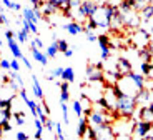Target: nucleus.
Returning <instances> with one entry per match:
<instances>
[{"instance_id": "obj_13", "label": "nucleus", "mask_w": 153, "mask_h": 140, "mask_svg": "<svg viewBox=\"0 0 153 140\" xmlns=\"http://www.w3.org/2000/svg\"><path fill=\"white\" fill-rule=\"evenodd\" d=\"M150 95H152V92L148 90V88H142V90H138V94L135 95V102L138 103H146L150 100Z\"/></svg>"}, {"instance_id": "obj_50", "label": "nucleus", "mask_w": 153, "mask_h": 140, "mask_svg": "<svg viewBox=\"0 0 153 140\" xmlns=\"http://www.w3.org/2000/svg\"><path fill=\"white\" fill-rule=\"evenodd\" d=\"M148 110H150V112H152V114H153V102H152V103H150V105H148Z\"/></svg>"}, {"instance_id": "obj_36", "label": "nucleus", "mask_w": 153, "mask_h": 140, "mask_svg": "<svg viewBox=\"0 0 153 140\" xmlns=\"http://www.w3.org/2000/svg\"><path fill=\"white\" fill-rule=\"evenodd\" d=\"M15 122H17V125H23V124H25V117H23V114L17 112V114H15Z\"/></svg>"}, {"instance_id": "obj_55", "label": "nucleus", "mask_w": 153, "mask_h": 140, "mask_svg": "<svg viewBox=\"0 0 153 140\" xmlns=\"http://www.w3.org/2000/svg\"><path fill=\"white\" fill-rule=\"evenodd\" d=\"M35 140H42V139H35Z\"/></svg>"}, {"instance_id": "obj_24", "label": "nucleus", "mask_w": 153, "mask_h": 140, "mask_svg": "<svg viewBox=\"0 0 153 140\" xmlns=\"http://www.w3.org/2000/svg\"><path fill=\"white\" fill-rule=\"evenodd\" d=\"M22 25H23V28H25V30H28V32H32V34H35L37 35V25H35V23H32L30 20H27V19H23L22 20Z\"/></svg>"}, {"instance_id": "obj_14", "label": "nucleus", "mask_w": 153, "mask_h": 140, "mask_svg": "<svg viewBox=\"0 0 153 140\" xmlns=\"http://www.w3.org/2000/svg\"><path fill=\"white\" fill-rule=\"evenodd\" d=\"M126 75H128V77H130V79L135 82V85L138 87V90H142V88H145V77H143L142 73L130 72V73H126Z\"/></svg>"}, {"instance_id": "obj_42", "label": "nucleus", "mask_w": 153, "mask_h": 140, "mask_svg": "<svg viewBox=\"0 0 153 140\" xmlns=\"http://www.w3.org/2000/svg\"><path fill=\"white\" fill-rule=\"evenodd\" d=\"M17 140H28V135L23 132H17Z\"/></svg>"}, {"instance_id": "obj_19", "label": "nucleus", "mask_w": 153, "mask_h": 140, "mask_svg": "<svg viewBox=\"0 0 153 140\" xmlns=\"http://www.w3.org/2000/svg\"><path fill=\"white\" fill-rule=\"evenodd\" d=\"M32 80H33V94L38 100H43V90L40 87V82L37 80V75H32Z\"/></svg>"}, {"instance_id": "obj_33", "label": "nucleus", "mask_w": 153, "mask_h": 140, "mask_svg": "<svg viewBox=\"0 0 153 140\" xmlns=\"http://www.w3.org/2000/svg\"><path fill=\"white\" fill-rule=\"evenodd\" d=\"M25 103H27V107H28V109H30V112H32V114H33V117H35V114H37V103H35L33 100H30V99H28V100H27V102H25Z\"/></svg>"}, {"instance_id": "obj_10", "label": "nucleus", "mask_w": 153, "mask_h": 140, "mask_svg": "<svg viewBox=\"0 0 153 140\" xmlns=\"http://www.w3.org/2000/svg\"><path fill=\"white\" fill-rule=\"evenodd\" d=\"M30 50H32V57H33L35 60L38 62V64H42L43 67L48 64V57H47V55H45V53H43L40 49H37L33 43H30Z\"/></svg>"}, {"instance_id": "obj_41", "label": "nucleus", "mask_w": 153, "mask_h": 140, "mask_svg": "<svg viewBox=\"0 0 153 140\" xmlns=\"http://www.w3.org/2000/svg\"><path fill=\"white\" fill-rule=\"evenodd\" d=\"M30 4L33 5V8H40L43 4V0H30Z\"/></svg>"}, {"instance_id": "obj_35", "label": "nucleus", "mask_w": 153, "mask_h": 140, "mask_svg": "<svg viewBox=\"0 0 153 140\" xmlns=\"http://www.w3.org/2000/svg\"><path fill=\"white\" fill-rule=\"evenodd\" d=\"M10 70H15V72H19V70H20L19 58H13V60H10Z\"/></svg>"}, {"instance_id": "obj_23", "label": "nucleus", "mask_w": 153, "mask_h": 140, "mask_svg": "<svg viewBox=\"0 0 153 140\" xmlns=\"http://www.w3.org/2000/svg\"><path fill=\"white\" fill-rule=\"evenodd\" d=\"M138 55H140V58H142V62H152V53H150L148 47H143V49L138 50Z\"/></svg>"}, {"instance_id": "obj_58", "label": "nucleus", "mask_w": 153, "mask_h": 140, "mask_svg": "<svg viewBox=\"0 0 153 140\" xmlns=\"http://www.w3.org/2000/svg\"><path fill=\"white\" fill-rule=\"evenodd\" d=\"M0 140H2V139H0Z\"/></svg>"}, {"instance_id": "obj_5", "label": "nucleus", "mask_w": 153, "mask_h": 140, "mask_svg": "<svg viewBox=\"0 0 153 140\" xmlns=\"http://www.w3.org/2000/svg\"><path fill=\"white\" fill-rule=\"evenodd\" d=\"M102 67L103 65L102 64H97V65H90L88 64L87 67V80L90 83L93 82H103V70H102Z\"/></svg>"}, {"instance_id": "obj_28", "label": "nucleus", "mask_w": 153, "mask_h": 140, "mask_svg": "<svg viewBox=\"0 0 153 140\" xmlns=\"http://www.w3.org/2000/svg\"><path fill=\"white\" fill-rule=\"evenodd\" d=\"M62 107V114H63V122L68 124V107H67V102H60Z\"/></svg>"}, {"instance_id": "obj_2", "label": "nucleus", "mask_w": 153, "mask_h": 140, "mask_svg": "<svg viewBox=\"0 0 153 140\" xmlns=\"http://www.w3.org/2000/svg\"><path fill=\"white\" fill-rule=\"evenodd\" d=\"M111 117H108L105 110H92V114L88 115V125L92 127H98L103 124H110Z\"/></svg>"}, {"instance_id": "obj_6", "label": "nucleus", "mask_w": 153, "mask_h": 140, "mask_svg": "<svg viewBox=\"0 0 153 140\" xmlns=\"http://www.w3.org/2000/svg\"><path fill=\"white\" fill-rule=\"evenodd\" d=\"M97 139L95 140H115V130L111 129L110 124H103L95 127Z\"/></svg>"}, {"instance_id": "obj_48", "label": "nucleus", "mask_w": 153, "mask_h": 140, "mask_svg": "<svg viewBox=\"0 0 153 140\" xmlns=\"http://www.w3.org/2000/svg\"><path fill=\"white\" fill-rule=\"evenodd\" d=\"M63 55H65V57H67V58H70V57H72V55H73V50H72V49H68V50H65V52H63Z\"/></svg>"}, {"instance_id": "obj_44", "label": "nucleus", "mask_w": 153, "mask_h": 140, "mask_svg": "<svg viewBox=\"0 0 153 140\" xmlns=\"http://www.w3.org/2000/svg\"><path fill=\"white\" fill-rule=\"evenodd\" d=\"M10 88H12V90H19V88H22V87H20L15 80H10Z\"/></svg>"}, {"instance_id": "obj_31", "label": "nucleus", "mask_w": 153, "mask_h": 140, "mask_svg": "<svg viewBox=\"0 0 153 140\" xmlns=\"http://www.w3.org/2000/svg\"><path fill=\"white\" fill-rule=\"evenodd\" d=\"M87 137H88L90 140H95V139H97L95 127H90V125H88V129H87Z\"/></svg>"}, {"instance_id": "obj_49", "label": "nucleus", "mask_w": 153, "mask_h": 140, "mask_svg": "<svg viewBox=\"0 0 153 140\" xmlns=\"http://www.w3.org/2000/svg\"><path fill=\"white\" fill-rule=\"evenodd\" d=\"M42 107H43V112H45V114L48 115V114H50V109H48V105H47V103L43 102V103H42Z\"/></svg>"}, {"instance_id": "obj_1", "label": "nucleus", "mask_w": 153, "mask_h": 140, "mask_svg": "<svg viewBox=\"0 0 153 140\" xmlns=\"http://www.w3.org/2000/svg\"><path fill=\"white\" fill-rule=\"evenodd\" d=\"M137 102H135V97H130V95H122L120 99H117V103H115V112H118L122 117L130 118L133 117V114L137 112Z\"/></svg>"}, {"instance_id": "obj_26", "label": "nucleus", "mask_w": 153, "mask_h": 140, "mask_svg": "<svg viewBox=\"0 0 153 140\" xmlns=\"http://www.w3.org/2000/svg\"><path fill=\"white\" fill-rule=\"evenodd\" d=\"M2 4L5 5L7 8H10V10H22V5L20 4H15V2H12V0H2Z\"/></svg>"}, {"instance_id": "obj_46", "label": "nucleus", "mask_w": 153, "mask_h": 140, "mask_svg": "<svg viewBox=\"0 0 153 140\" xmlns=\"http://www.w3.org/2000/svg\"><path fill=\"white\" fill-rule=\"evenodd\" d=\"M20 60H23V65H25V67H27L28 70H30V68H32V64H30V60H28V58L22 57V58H20Z\"/></svg>"}, {"instance_id": "obj_29", "label": "nucleus", "mask_w": 153, "mask_h": 140, "mask_svg": "<svg viewBox=\"0 0 153 140\" xmlns=\"http://www.w3.org/2000/svg\"><path fill=\"white\" fill-rule=\"evenodd\" d=\"M97 42H98L100 47H108V43H110V38H108L107 35H98Z\"/></svg>"}, {"instance_id": "obj_25", "label": "nucleus", "mask_w": 153, "mask_h": 140, "mask_svg": "<svg viewBox=\"0 0 153 140\" xmlns=\"http://www.w3.org/2000/svg\"><path fill=\"white\" fill-rule=\"evenodd\" d=\"M72 109H73V112H75L76 117H83V107H82L80 100H75V102L72 103Z\"/></svg>"}, {"instance_id": "obj_39", "label": "nucleus", "mask_w": 153, "mask_h": 140, "mask_svg": "<svg viewBox=\"0 0 153 140\" xmlns=\"http://www.w3.org/2000/svg\"><path fill=\"white\" fill-rule=\"evenodd\" d=\"M0 67L4 68V70H10V62L5 60V58H2V60H0Z\"/></svg>"}, {"instance_id": "obj_21", "label": "nucleus", "mask_w": 153, "mask_h": 140, "mask_svg": "<svg viewBox=\"0 0 153 140\" xmlns=\"http://www.w3.org/2000/svg\"><path fill=\"white\" fill-rule=\"evenodd\" d=\"M23 19L30 20V22H32V23H35V25H37V22L40 20L37 15H35L33 8H23Z\"/></svg>"}, {"instance_id": "obj_8", "label": "nucleus", "mask_w": 153, "mask_h": 140, "mask_svg": "<svg viewBox=\"0 0 153 140\" xmlns=\"http://www.w3.org/2000/svg\"><path fill=\"white\" fill-rule=\"evenodd\" d=\"M122 19H123V25H125V27L137 28V27L140 25V15H138L135 10H130V12L122 13Z\"/></svg>"}, {"instance_id": "obj_30", "label": "nucleus", "mask_w": 153, "mask_h": 140, "mask_svg": "<svg viewBox=\"0 0 153 140\" xmlns=\"http://www.w3.org/2000/svg\"><path fill=\"white\" fill-rule=\"evenodd\" d=\"M55 132H57V139H58V140H65L63 129H62V124H55Z\"/></svg>"}, {"instance_id": "obj_4", "label": "nucleus", "mask_w": 153, "mask_h": 140, "mask_svg": "<svg viewBox=\"0 0 153 140\" xmlns=\"http://www.w3.org/2000/svg\"><path fill=\"white\" fill-rule=\"evenodd\" d=\"M131 42H133V45L138 47V49L148 47V43H150V32L145 30V28H137V32L131 35Z\"/></svg>"}, {"instance_id": "obj_52", "label": "nucleus", "mask_w": 153, "mask_h": 140, "mask_svg": "<svg viewBox=\"0 0 153 140\" xmlns=\"http://www.w3.org/2000/svg\"><path fill=\"white\" fill-rule=\"evenodd\" d=\"M152 35H153V25H152Z\"/></svg>"}, {"instance_id": "obj_15", "label": "nucleus", "mask_w": 153, "mask_h": 140, "mask_svg": "<svg viewBox=\"0 0 153 140\" xmlns=\"http://www.w3.org/2000/svg\"><path fill=\"white\" fill-rule=\"evenodd\" d=\"M7 42H8V49H10V52L13 53V57H15V58H22V57H23V53H22V50H20V47H19V43H17V40L10 38V40H7Z\"/></svg>"}, {"instance_id": "obj_40", "label": "nucleus", "mask_w": 153, "mask_h": 140, "mask_svg": "<svg viewBox=\"0 0 153 140\" xmlns=\"http://www.w3.org/2000/svg\"><path fill=\"white\" fill-rule=\"evenodd\" d=\"M32 43H33V45L37 47V49H42V47H43V42H42V38H38V37L35 38V40L32 42Z\"/></svg>"}, {"instance_id": "obj_9", "label": "nucleus", "mask_w": 153, "mask_h": 140, "mask_svg": "<svg viewBox=\"0 0 153 140\" xmlns=\"http://www.w3.org/2000/svg\"><path fill=\"white\" fill-rule=\"evenodd\" d=\"M115 65H117V73H118L120 77H123V75H126V73L131 72V64H130V60H126V58H123V57L117 58Z\"/></svg>"}, {"instance_id": "obj_53", "label": "nucleus", "mask_w": 153, "mask_h": 140, "mask_svg": "<svg viewBox=\"0 0 153 140\" xmlns=\"http://www.w3.org/2000/svg\"><path fill=\"white\" fill-rule=\"evenodd\" d=\"M0 47H2V40H0Z\"/></svg>"}, {"instance_id": "obj_43", "label": "nucleus", "mask_w": 153, "mask_h": 140, "mask_svg": "<svg viewBox=\"0 0 153 140\" xmlns=\"http://www.w3.org/2000/svg\"><path fill=\"white\" fill-rule=\"evenodd\" d=\"M2 129H4V132H10V130H12L10 122H4V124H2Z\"/></svg>"}, {"instance_id": "obj_7", "label": "nucleus", "mask_w": 153, "mask_h": 140, "mask_svg": "<svg viewBox=\"0 0 153 140\" xmlns=\"http://www.w3.org/2000/svg\"><path fill=\"white\" fill-rule=\"evenodd\" d=\"M90 19L95 20L97 27H100V28H108V27H110V20L105 15V5H100V7L97 8V12L93 13V17H90Z\"/></svg>"}, {"instance_id": "obj_22", "label": "nucleus", "mask_w": 153, "mask_h": 140, "mask_svg": "<svg viewBox=\"0 0 153 140\" xmlns=\"http://www.w3.org/2000/svg\"><path fill=\"white\" fill-rule=\"evenodd\" d=\"M140 70H142V75H143V77H152V73H153V65H152V62H142V65H140Z\"/></svg>"}, {"instance_id": "obj_34", "label": "nucleus", "mask_w": 153, "mask_h": 140, "mask_svg": "<svg viewBox=\"0 0 153 140\" xmlns=\"http://www.w3.org/2000/svg\"><path fill=\"white\" fill-rule=\"evenodd\" d=\"M82 5V0H68V7L70 10H76Z\"/></svg>"}, {"instance_id": "obj_45", "label": "nucleus", "mask_w": 153, "mask_h": 140, "mask_svg": "<svg viewBox=\"0 0 153 140\" xmlns=\"http://www.w3.org/2000/svg\"><path fill=\"white\" fill-rule=\"evenodd\" d=\"M0 23H5V25L8 23V19L5 17V13H4V12H0Z\"/></svg>"}, {"instance_id": "obj_3", "label": "nucleus", "mask_w": 153, "mask_h": 140, "mask_svg": "<svg viewBox=\"0 0 153 140\" xmlns=\"http://www.w3.org/2000/svg\"><path fill=\"white\" fill-rule=\"evenodd\" d=\"M97 8H98V5H97L93 0H85V2H82V5L76 8L78 19H90V17H93Z\"/></svg>"}, {"instance_id": "obj_51", "label": "nucleus", "mask_w": 153, "mask_h": 140, "mask_svg": "<svg viewBox=\"0 0 153 140\" xmlns=\"http://www.w3.org/2000/svg\"><path fill=\"white\" fill-rule=\"evenodd\" d=\"M150 92H152V94H153V87H152V88H150Z\"/></svg>"}, {"instance_id": "obj_54", "label": "nucleus", "mask_w": 153, "mask_h": 140, "mask_svg": "<svg viewBox=\"0 0 153 140\" xmlns=\"http://www.w3.org/2000/svg\"><path fill=\"white\" fill-rule=\"evenodd\" d=\"M43 2H50V0H43Z\"/></svg>"}, {"instance_id": "obj_20", "label": "nucleus", "mask_w": 153, "mask_h": 140, "mask_svg": "<svg viewBox=\"0 0 153 140\" xmlns=\"http://www.w3.org/2000/svg\"><path fill=\"white\" fill-rule=\"evenodd\" d=\"M57 42H58V38H55V40H53V43L47 47V52H45V55H47V57H50V58L57 57V53H58V43H57Z\"/></svg>"}, {"instance_id": "obj_32", "label": "nucleus", "mask_w": 153, "mask_h": 140, "mask_svg": "<svg viewBox=\"0 0 153 140\" xmlns=\"http://www.w3.org/2000/svg\"><path fill=\"white\" fill-rule=\"evenodd\" d=\"M57 43H58V52H65V50H68V43H67V40L62 38V40H58Z\"/></svg>"}, {"instance_id": "obj_47", "label": "nucleus", "mask_w": 153, "mask_h": 140, "mask_svg": "<svg viewBox=\"0 0 153 140\" xmlns=\"http://www.w3.org/2000/svg\"><path fill=\"white\" fill-rule=\"evenodd\" d=\"M13 37H15V34H13L12 30H7V32H5V38H7V40H10V38H13Z\"/></svg>"}, {"instance_id": "obj_27", "label": "nucleus", "mask_w": 153, "mask_h": 140, "mask_svg": "<svg viewBox=\"0 0 153 140\" xmlns=\"http://www.w3.org/2000/svg\"><path fill=\"white\" fill-rule=\"evenodd\" d=\"M17 40L19 42H27L28 40V30H25V28H22V30L19 32V34H17Z\"/></svg>"}, {"instance_id": "obj_18", "label": "nucleus", "mask_w": 153, "mask_h": 140, "mask_svg": "<svg viewBox=\"0 0 153 140\" xmlns=\"http://www.w3.org/2000/svg\"><path fill=\"white\" fill-rule=\"evenodd\" d=\"M63 82H68V83H72L73 80H75V72H73V68L72 67H67V68H63V73H62V77H60Z\"/></svg>"}, {"instance_id": "obj_17", "label": "nucleus", "mask_w": 153, "mask_h": 140, "mask_svg": "<svg viewBox=\"0 0 153 140\" xmlns=\"http://www.w3.org/2000/svg\"><path fill=\"white\" fill-rule=\"evenodd\" d=\"M70 99V90H68V82L60 83V102H68Z\"/></svg>"}, {"instance_id": "obj_56", "label": "nucleus", "mask_w": 153, "mask_h": 140, "mask_svg": "<svg viewBox=\"0 0 153 140\" xmlns=\"http://www.w3.org/2000/svg\"><path fill=\"white\" fill-rule=\"evenodd\" d=\"M82 2H85V0H82Z\"/></svg>"}, {"instance_id": "obj_12", "label": "nucleus", "mask_w": 153, "mask_h": 140, "mask_svg": "<svg viewBox=\"0 0 153 140\" xmlns=\"http://www.w3.org/2000/svg\"><path fill=\"white\" fill-rule=\"evenodd\" d=\"M87 129H88V118L87 117H78V127H76V135L83 139L87 135Z\"/></svg>"}, {"instance_id": "obj_57", "label": "nucleus", "mask_w": 153, "mask_h": 140, "mask_svg": "<svg viewBox=\"0 0 153 140\" xmlns=\"http://www.w3.org/2000/svg\"><path fill=\"white\" fill-rule=\"evenodd\" d=\"M152 77H153V73H152Z\"/></svg>"}, {"instance_id": "obj_11", "label": "nucleus", "mask_w": 153, "mask_h": 140, "mask_svg": "<svg viewBox=\"0 0 153 140\" xmlns=\"http://www.w3.org/2000/svg\"><path fill=\"white\" fill-rule=\"evenodd\" d=\"M63 28H65L70 35H78V34H82V32L85 30V28L78 22H68V23H65V25H63Z\"/></svg>"}, {"instance_id": "obj_16", "label": "nucleus", "mask_w": 153, "mask_h": 140, "mask_svg": "<svg viewBox=\"0 0 153 140\" xmlns=\"http://www.w3.org/2000/svg\"><path fill=\"white\" fill-rule=\"evenodd\" d=\"M152 17H153V5L146 4L145 7L140 10V20H143V22H148Z\"/></svg>"}, {"instance_id": "obj_37", "label": "nucleus", "mask_w": 153, "mask_h": 140, "mask_svg": "<svg viewBox=\"0 0 153 140\" xmlns=\"http://www.w3.org/2000/svg\"><path fill=\"white\" fill-rule=\"evenodd\" d=\"M85 32H87V40L88 42H97V38H98V37H97L92 30H85Z\"/></svg>"}, {"instance_id": "obj_38", "label": "nucleus", "mask_w": 153, "mask_h": 140, "mask_svg": "<svg viewBox=\"0 0 153 140\" xmlns=\"http://www.w3.org/2000/svg\"><path fill=\"white\" fill-rule=\"evenodd\" d=\"M43 127H45L47 130H50V132H52V130L55 129V124H53V122H52V120H50V118H48V120H47L45 124H43Z\"/></svg>"}]
</instances>
